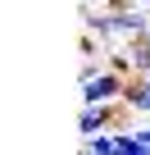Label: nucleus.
Returning <instances> with one entry per match:
<instances>
[{
  "label": "nucleus",
  "instance_id": "8",
  "mask_svg": "<svg viewBox=\"0 0 150 155\" xmlns=\"http://www.w3.org/2000/svg\"><path fill=\"white\" fill-rule=\"evenodd\" d=\"M82 155H91V150H82Z\"/></svg>",
  "mask_w": 150,
  "mask_h": 155
},
{
  "label": "nucleus",
  "instance_id": "3",
  "mask_svg": "<svg viewBox=\"0 0 150 155\" xmlns=\"http://www.w3.org/2000/svg\"><path fill=\"white\" fill-rule=\"evenodd\" d=\"M118 110H123V105H82V114H78V132H82L87 141L100 137V132H114Z\"/></svg>",
  "mask_w": 150,
  "mask_h": 155
},
{
  "label": "nucleus",
  "instance_id": "7",
  "mask_svg": "<svg viewBox=\"0 0 150 155\" xmlns=\"http://www.w3.org/2000/svg\"><path fill=\"white\" fill-rule=\"evenodd\" d=\"M141 5H145V9H150V0H141Z\"/></svg>",
  "mask_w": 150,
  "mask_h": 155
},
{
  "label": "nucleus",
  "instance_id": "5",
  "mask_svg": "<svg viewBox=\"0 0 150 155\" xmlns=\"http://www.w3.org/2000/svg\"><path fill=\"white\" fill-rule=\"evenodd\" d=\"M127 64H132V78H150V37L127 46Z\"/></svg>",
  "mask_w": 150,
  "mask_h": 155
},
{
  "label": "nucleus",
  "instance_id": "4",
  "mask_svg": "<svg viewBox=\"0 0 150 155\" xmlns=\"http://www.w3.org/2000/svg\"><path fill=\"white\" fill-rule=\"evenodd\" d=\"M123 105L136 114H150V78H127L123 87Z\"/></svg>",
  "mask_w": 150,
  "mask_h": 155
},
{
  "label": "nucleus",
  "instance_id": "2",
  "mask_svg": "<svg viewBox=\"0 0 150 155\" xmlns=\"http://www.w3.org/2000/svg\"><path fill=\"white\" fill-rule=\"evenodd\" d=\"M123 87H127V78L105 64L96 78L82 82V105H118V101H123Z\"/></svg>",
  "mask_w": 150,
  "mask_h": 155
},
{
  "label": "nucleus",
  "instance_id": "6",
  "mask_svg": "<svg viewBox=\"0 0 150 155\" xmlns=\"http://www.w3.org/2000/svg\"><path fill=\"white\" fill-rule=\"evenodd\" d=\"M87 150H91V155H118V128H114V132L91 137V141H87Z\"/></svg>",
  "mask_w": 150,
  "mask_h": 155
},
{
  "label": "nucleus",
  "instance_id": "1",
  "mask_svg": "<svg viewBox=\"0 0 150 155\" xmlns=\"http://www.w3.org/2000/svg\"><path fill=\"white\" fill-rule=\"evenodd\" d=\"M87 28L109 37V41H145L150 37V18L136 14V9H123V14H87Z\"/></svg>",
  "mask_w": 150,
  "mask_h": 155
}]
</instances>
